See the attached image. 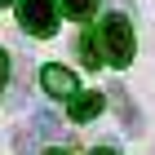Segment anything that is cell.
Masks as SVG:
<instances>
[{
  "mask_svg": "<svg viewBox=\"0 0 155 155\" xmlns=\"http://www.w3.org/2000/svg\"><path fill=\"white\" fill-rule=\"evenodd\" d=\"M102 49H107L111 67H129L133 62V27L124 13H107L102 18Z\"/></svg>",
  "mask_w": 155,
  "mask_h": 155,
  "instance_id": "6da1fadb",
  "label": "cell"
},
{
  "mask_svg": "<svg viewBox=\"0 0 155 155\" xmlns=\"http://www.w3.org/2000/svg\"><path fill=\"white\" fill-rule=\"evenodd\" d=\"M18 27L31 36L58 31V0H18Z\"/></svg>",
  "mask_w": 155,
  "mask_h": 155,
  "instance_id": "7a4b0ae2",
  "label": "cell"
},
{
  "mask_svg": "<svg viewBox=\"0 0 155 155\" xmlns=\"http://www.w3.org/2000/svg\"><path fill=\"white\" fill-rule=\"evenodd\" d=\"M40 84H45L49 97H75L80 89H75V75L67 71V67H45L40 71Z\"/></svg>",
  "mask_w": 155,
  "mask_h": 155,
  "instance_id": "3957f363",
  "label": "cell"
},
{
  "mask_svg": "<svg viewBox=\"0 0 155 155\" xmlns=\"http://www.w3.org/2000/svg\"><path fill=\"white\" fill-rule=\"evenodd\" d=\"M102 107H107V97H102V93H75V97H71V120L84 124V120L102 115Z\"/></svg>",
  "mask_w": 155,
  "mask_h": 155,
  "instance_id": "277c9868",
  "label": "cell"
},
{
  "mask_svg": "<svg viewBox=\"0 0 155 155\" xmlns=\"http://www.w3.org/2000/svg\"><path fill=\"white\" fill-rule=\"evenodd\" d=\"M93 9H97V0H62V13H67V18H75V22H84Z\"/></svg>",
  "mask_w": 155,
  "mask_h": 155,
  "instance_id": "5b68a950",
  "label": "cell"
},
{
  "mask_svg": "<svg viewBox=\"0 0 155 155\" xmlns=\"http://www.w3.org/2000/svg\"><path fill=\"white\" fill-rule=\"evenodd\" d=\"M111 97H115V102H120V120H124V129H137L142 120H137V111L129 107V97H124V89H111Z\"/></svg>",
  "mask_w": 155,
  "mask_h": 155,
  "instance_id": "8992f818",
  "label": "cell"
},
{
  "mask_svg": "<svg viewBox=\"0 0 155 155\" xmlns=\"http://www.w3.org/2000/svg\"><path fill=\"white\" fill-rule=\"evenodd\" d=\"M36 133H40V137H62V124L49 115V111H40V115H36Z\"/></svg>",
  "mask_w": 155,
  "mask_h": 155,
  "instance_id": "52a82bcc",
  "label": "cell"
},
{
  "mask_svg": "<svg viewBox=\"0 0 155 155\" xmlns=\"http://www.w3.org/2000/svg\"><path fill=\"white\" fill-rule=\"evenodd\" d=\"M80 58H84V67H97L107 53H97V40H93V36H84V40H80Z\"/></svg>",
  "mask_w": 155,
  "mask_h": 155,
  "instance_id": "ba28073f",
  "label": "cell"
},
{
  "mask_svg": "<svg viewBox=\"0 0 155 155\" xmlns=\"http://www.w3.org/2000/svg\"><path fill=\"white\" fill-rule=\"evenodd\" d=\"M13 151H18V155H31L36 146H31V137H27V133H13Z\"/></svg>",
  "mask_w": 155,
  "mask_h": 155,
  "instance_id": "9c48e42d",
  "label": "cell"
},
{
  "mask_svg": "<svg viewBox=\"0 0 155 155\" xmlns=\"http://www.w3.org/2000/svg\"><path fill=\"white\" fill-rule=\"evenodd\" d=\"M5 84H9V53L0 49V93H5Z\"/></svg>",
  "mask_w": 155,
  "mask_h": 155,
  "instance_id": "30bf717a",
  "label": "cell"
},
{
  "mask_svg": "<svg viewBox=\"0 0 155 155\" xmlns=\"http://www.w3.org/2000/svg\"><path fill=\"white\" fill-rule=\"evenodd\" d=\"M89 155H120V151H111V146H93Z\"/></svg>",
  "mask_w": 155,
  "mask_h": 155,
  "instance_id": "8fae6325",
  "label": "cell"
},
{
  "mask_svg": "<svg viewBox=\"0 0 155 155\" xmlns=\"http://www.w3.org/2000/svg\"><path fill=\"white\" fill-rule=\"evenodd\" d=\"M45 155H67V151H62V146H58V151H45Z\"/></svg>",
  "mask_w": 155,
  "mask_h": 155,
  "instance_id": "7c38bea8",
  "label": "cell"
},
{
  "mask_svg": "<svg viewBox=\"0 0 155 155\" xmlns=\"http://www.w3.org/2000/svg\"><path fill=\"white\" fill-rule=\"evenodd\" d=\"M0 5H13V0H0Z\"/></svg>",
  "mask_w": 155,
  "mask_h": 155,
  "instance_id": "4fadbf2b",
  "label": "cell"
}]
</instances>
